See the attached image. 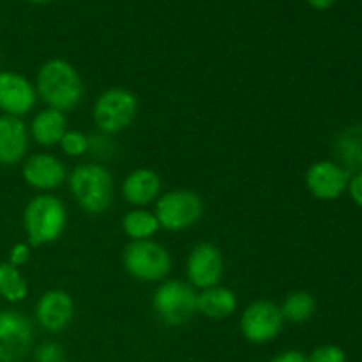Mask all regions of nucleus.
I'll use <instances>...</instances> for the list:
<instances>
[{"mask_svg":"<svg viewBox=\"0 0 362 362\" xmlns=\"http://www.w3.org/2000/svg\"><path fill=\"white\" fill-rule=\"evenodd\" d=\"M204 216V200L191 189H173L156 200V218L168 232H182Z\"/></svg>","mask_w":362,"mask_h":362,"instance_id":"0eeeda50","label":"nucleus"},{"mask_svg":"<svg viewBox=\"0 0 362 362\" xmlns=\"http://www.w3.org/2000/svg\"><path fill=\"white\" fill-rule=\"evenodd\" d=\"M197 297L198 293L191 285L179 279H168L156 288L152 310L168 327H182L198 313Z\"/></svg>","mask_w":362,"mask_h":362,"instance_id":"39448f33","label":"nucleus"},{"mask_svg":"<svg viewBox=\"0 0 362 362\" xmlns=\"http://www.w3.org/2000/svg\"><path fill=\"white\" fill-rule=\"evenodd\" d=\"M271 362H310V361H308L306 354H303L300 350H285V352L272 357Z\"/></svg>","mask_w":362,"mask_h":362,"instance_id":"cd10ccee","label":"nucleus"},{"mask_svg":"<svg viewBox=\"0 0 362 362\" xmlns=\"http://www.w3.org/2000/svg\"><path fill=\"white\" fill-rule=\"evenodd\" d=\"M159 228L161 226H159L156 214L145 211V209H134V211H129L122 218L124 233L133 240L151 239Z\"/></svg>","mask_w":362,"mask_h":362,"instance_id":"412c9836","label":"nucleus"},{"mask_svg":"<svg viewBox=\"0 0 362 362\" xmlns=\"http://www.w3.org/2000/svg\"><path fill=\"white\" fill-rule=\"evenodd\" d=\"M35 103L37 90L28 78L14 71H0V110L4 115L21 119L32 112Z\"/></svg>","mask_w":362,"mask_h":362,"instance_id":"f8f14e48","label":"nucleus"},{"mask_svg":"<svg viewBox=\"0 0 362 362\" xmlns=\"http://www.w3.org/2000/svg\"><path fill=\"white\" fill-rule=\"evenodd\" d=\"M34 362H66V350L55 341H45L34 350Z\"/></svg>","mask_w":362,"mask_h":362,"instance_id":"b1692460","label":"nucleus"},{"mask_svg":"<svg viewBox=\"0 0 362 362\" xmlns=\"http://www.w3.org/2000/svg\"><path fill=\"white\" fill-rule=\"evenodd\" d=\"M310 362H346V354L338 345H320L308 356Z\"/></svg>","mask_w":362,"mask_h":362,"instance_id":"393cba45","label":"nucleus"},{"mask_svg":"<svg viewBox=\"0 0 362 362\" xmlns=\"http://www.w3.org/2000/svg\"><path fill=\"white\" fill-rule=\"evenodd\" d=\"M338 165L349 173L362 172V124H352L339 131L332 144Z\"/></svg>","mask_w":362,"mask_h":362,"instance_id":"f3484780","label":"nucleus"},{"mask_svg":"<svg viewBox=\"0 0 362 362\" xmlns=\"http://www.w3.org/2000/svg\"><path fill=\"white\" fill-rule=\"evenodd\" d=\"M59 145L64 154L71 156V158H78V156H83L90 151V138L81 133V131L67 129V133L64 134Z\"/></svg>","mask_w":362,"mask_h":362,"instance_id":"5701e85b","label":"nucleus"},{"mask_svg":"<svg viewBox=\"0 0 362 362\" xmlns=\"http://www.w3.org/2000/svg\"><path fill=\"white\" fill-rule=\"evenodd\" d=\"M28 2H32V4H48V2H52V0H28Z\"/></svg>","mask_w":362,"mask_h":362,"instance_id":"c756f323","label":"nucleus"},{"mask_svg":"<svg viewBox=\"0 0 362 362\" xmlns=\"http://www.w3.org/2000/svg\"><path fill=\"white\" fill-rule=\"evenodd\" d=\"M346 193L350 194V198H352V202L357 207H362V172L352 173V175H350Z\"/></svg>","mask_w":362,"mask_h":362,"instance_id":"bb28decb","label":"nucleus"},{"mask_svg":"<svg viewBox=\"0 0 362 362\" xmlns=\"http://www.w3.org/2000/svg\"><path fill=\"white\" fill-rule=\"evenodd\" d=\"M186 271L194 288L207 290L218 286L225 274V260L219 247L212 243L197 244L187 257Z\"/></svg>","mask_w":362,"mask_h":362,"instance_id":"9d476101","label":"nucleus"},{"mask_svg":"<svg viewBox=\"0 0 362 362\" xmlns=\"http://www.w3.org/2000/svg\"><path fill=\"white\" fill-rule=\"evenodd\" d=\"M237 304L239 300L235 292L221 285L202 290L197 297V311L211 320H225L232 317L237 310Z\"/></svg>","mask_w":362,"mask_h":362,"instance_id":"a211bd4d","label":"nucleus"},{"mask_svg":"<svg viewBox=\"0 0 362 362\" xmlns=\"http://www.w3.org/2000/svg\"><path fill=\"white\" fill-rule=\"evenodd\" d=\"M67 133L66 115L59 110L45 108L34 117L30 124V134L35 144L42 147H55Z\"/></svg>","mask_w":362,"mask_h":362,"instance_id":"6ab92c4d","label":"nucleus"},{"mask_svg":"<svg viewBox=\"0 0 362 362\" xmlns=\"http://www.w3.org/2000/svg\"><path fill=\"white\" fill-rule=\"evenodd\" d=\"M25 182L37 191H52L62 186L67 170L59 158L52 154H34L25 159L21 168Z\"/></svg>","mask_w":362,"mask_h":362,"instance_id":"4468645a","label":"nucleus"},{"mask_svg":"<svg viewBox=\"0 0 362 362\" xmlns=\"http://www.w3.org/2000/svg\"><path fill=\"white\" fill-rule=\"evenodd\" d=\"M28 296V283L20 269L11 265L9 262L0 264V297L7 303L16 304L25 300Z\"/></svg>","mask_w":362,"mask_h":362,"instance_id":"4be33fe9","label":"nucleus"},{"mask_svg":"<svg viewBox=\"0 0 362 362\" xmlns=\"http://www.w3.org/2000/svg\"><path fill=\"white\" fill-rule=\"evenodd\" d=\"M122 197L127 204L145 207L161 197V177L151 168H136L124 179Z\"/></svg>","mask_w":362,"mask_h":362,"instance_id":"dca6fc26","label":"nucleus"},{"mask_svg":"<svg viewBox=\"0 0 362 362\" xmlns=\"http://www.w3.org/2000/svg\"><path fill=\"white\" fill-rule=\"evenodd\" d=\"M74 317V300L64 290H48L35 304V318L45 331L62 332Z\"/></svg>","mask_w":362,"mask_h":362,"instance_id":"ddd939ff","label":"nucleus"},{"mask_svg":"<svg viewBox=\"0 0 362 362\" xmlns=\"http://www.w3.org/2000/svg\"><path fill=\"white\" fill-rule=\"evenodd\" d=\"M30 258V246L28 244H14L9 251V264L14 265V267H21L25 265Z\"/></svg>","mask_w":362,"mask_h":362,"instance_id":"a878e982","label":"nucleus"},{"mask_svg":"<svg viewBox=\"0 0 362 362\" xmlns=\"http://www.w3.org/2000/svg\"><path fill=\"white\" fill-rule=\"evenodd\" d=\"M34 343L30 318L18 311H0V362H21Z\"/></svg>","mask_w":362,"mask_h":362,"instance_id":"6e6552de","label":"nucleus"},{"mask_svg":"<svg viewBox=\"0 0 362 362\" xmlns=\"http://www.w3.org/2000/svg\"><path fill=\"white\" fill-rule=\"evenodd\" d=\"M281 317L290 324H304L310 320L317 311V300L306 290H297L292 292L281 304Z\"/></svg>","mask_w":362,"mask_h":362,"instance_id":"aec40b11","label":"nucleus"},{"mask_svg":"<svg viewBox=\"0 0 362 362\" xmlns=\"http://www.w3.org/2000/svg\"><path fill=\"white\" fill-rule=\"evenodd\" d=\"M283 320L281 310L272 300H255L244 310L240 317V332L244 338L255 345H264L272 341L281 332Z\"/></svg>","mask_w":362,"mask_h":362,"instance_id":"1a4fd4ad","label":"nucleus"},{"mask_svg":"<svg viewBox=\"0 0 362 362\" xmlns=\"http://www.w3.org/2000/svg\"><path fill=\"white\" fill-rule=\"evenodd\" d=\"M69 189L87 214H103L113 202V177L103 165L87 163L71 172Z\"/></svg>","mask_w":362,"mask_h":362,"instance_id":"7ed1b4c3","label":"nucleus"},{"mask_svg":"<svg viewBox=\"0 0 362 362\" xmlns=\"http://www.w3.org/2000/svg\"><path fill=\"white\" fill-rule=\"evenodd\" d=\"M67 226V211L53 194H37L23 211V230L30 246H46L62 237Z\"/></svg>","mask_w":362,"mask_h":362,"instance_id":"f03ea898","label":"nucleus"},{"mask_svg":"<svg viewBox=\"0 0 362 362\" xmlns=\"http://www.w3.org/2000/svg\"><path fill=\"white\" fill-rule=\"evenodd\" d=\"M352 173L346 172L336 161H317L308 168L306 187L317 200L332 202L346 193L349 180Z\"/></svg>","mask_w":362,"mask_h":362,"instance_id":"9b49d317","label":"nucleus"},{"mask_svg":"<svg viewBox=\"0 0 362 362\" xmlns=\"http://www.w3.org/2000/svg\"><path fill=\"white\" fill-rule=\"evenodd\" d=\"M122 264L131 278L141 283L161 281L172 271V257L156 240H131L122 253Z\"/></svg>","mask_w":362,"mask_h":362,"instance_id":"20e7f679","label":"nucleus"},{"mask_svg":"<svg viewBox=\"0 0 362 362\" xmlns=\"http://www.w3.org/2000/svg\"><path fill=\"white\" fill-rule=\"evenodd\" d=\"M306 2L308 6H311L313 9L325 11V9H331V7L336 4V0H306Z\"/></svg>","mask_w":362,"mask_h":362,"instance_id":"c85d7f7f","label":"nucleus"},{"mask_svg":"<svg viewBox=\"0 0 362 362\" xmlns=\"http://www.w3.org/2000/svg\"><path fill=\"white\" fill-rule=\"evenodd\" d=\"M35 90L49 108L64 113L80 105L83 81L73 64L64 59H52L37 71Z\"/></svg>","mask_w":362,"mask_h":362,"instance_id":"f257e3e1","label":"nucleus"},{"mask_svg":"<svg viewBox=\"0 0 362 362\" xmlns=\"http://www.w3.org/2000/svg\"><path fill=\"white\" fill-rule=\"evenodd\" d=\"M138 115V98L134 92L122 87L106 88L95 99L92 119L106 134L126 131Z\"/></svg>","mask_w":362,"mask_h":362,"instance_id":"423d86ee","label":"nucleus"},{"mask_svg":"<svg viewBox=\"0 0 362 362\" xmlns=\"http://www.w3.org/2000/svg\"><path fill=\"white\" fill-rule=\"evenodd\" d=\"M28 151V129L18 117L0 115V165L14 166Z\"/></svg>","mask_w":362,"mask_h":362,"instance_id":"2eb2a0df","label":"nucleus"}]
</instances>
